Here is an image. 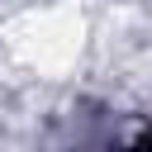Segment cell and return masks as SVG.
I'll list each match as a JSON object with an SVG mask.
<instances>
[{
    "label": "cell",
    "mask_w": 152,
    "mask_h": 152,
    "mask_svg": "<svg viewBox=\"0 0 152 152\" xmlns=\"http://www.w3.org/2000/svg\"><path fill=\"white\" fill-rule=\"evenodd\" d=\"M133 152H152V133H147V138H142V142H138Z\"/></svg>",
    "instance_id": "1"
}]
</instances>
